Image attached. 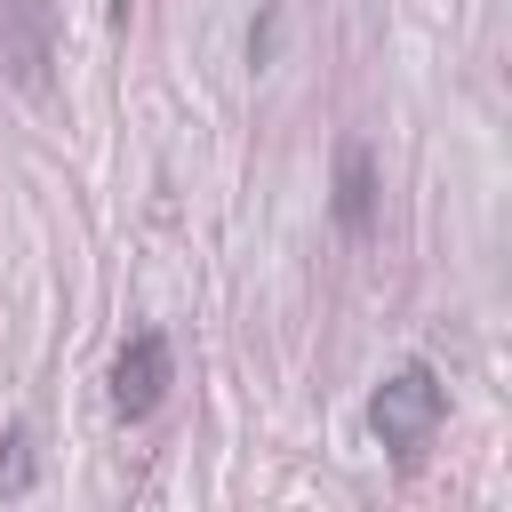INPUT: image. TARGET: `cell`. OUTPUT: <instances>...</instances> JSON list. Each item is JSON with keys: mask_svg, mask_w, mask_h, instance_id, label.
Instances as JSON below:
<instances>
[{"mask_svg": "<svg viewBox=\"0 0 512 512\" xmlns=\"http://www.w3.org/2000/svg\"><path fill=\"white\" fill-rule=\"evenodd\" d=\"M440 416H448V392H440V376L432 368H392L384 384H376V400H368V424H376V440L400 456V464H416L424 456V440L440 432Z\"/></svg>", "mask_w": 512, "mask_h": 512, "instance_id": "6da1fadb", "label": "cell"}, {"mask_svg": "<svg viewBox=\"0 0 512 512\" xmlns=\"http://www.w3.org/2000/svg\"><path fill=\"white\" fill-rule=\"evenodd\" d=\"M160 392H168V336L160 328H136L120 344V360H112V408L120 416H152Z\"/></svg>", "mask_w": 512, "mask_h": 512, "instance_id": "7a4b0ae2", "label": "cell"}, {"mask_svg": "<svg viewBox=\"0 0 512 512\" xmlns=\"http://www.w3.org/2000/svg\"><path fill=\"white\" fill-rule=\"evenodd\" d=\"M0 72L16 88H40L48 80V32H40L32 0H0Z\"/></svg>", "mask_w": 512, "mask_h": 512, "instance_id": "3957f363", "label": "cell"}, {"mask_svg": "<svg viewBox=\"0 0 512 512\" xmlns=\"http://www.w3.org/2000/svg\"><path fill=\"white\" fill-rule=\"evenodd\" d=\"M368 208H376V176H368V152L352 144L344 168H336V224L344 232H368Z\"/></svg>", "mask_w": 512, "mask_h": 512, "instance_id": "277c9868", "label": "cell"}, {"mask_svg": "<svg viewBox=\"0 0 512 512\" xmlns=\"http://www.w3.org/2000/svg\"><path fill=\"white\" fill-rule=\"evenodd\" d=\"M24 488H32V432L8 424V440H0V496H24Z\"/></svg>", "mask_w": 512, "mask_h": 512, "instance_id": "5b68a950", "label": "cell"}]
</instances>
